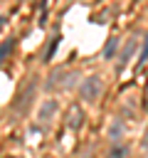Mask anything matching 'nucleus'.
Wrapping results in <instances>:
<instances>
[{"mask_svg": "<svg viewBox=\"0 0 148 158\" xmlns=\"http://www.w3.org/2000/svg\"><path fill=\"white\" fill-rule=\"evenodd\" d=\"M35 91H37V77H30V79L17 89L15 101H12V111H15V114H25L27 106L32 104V99H35Z\"/></svg>", "mask_w": 148, "mask_h": 158, "instance_id": "nucleus-1", "label": "nucleus"}, {"mask_svg": "<svg viewBox=\"0 0 148 158\" xmlns=\"http://www.w3.org/2000/svg\"><path fill=\"white\" fill-rule=\"evenodd\" d=\"M101 91H104V81H101V77H96V74L86 77V79L79 84V99L86 101V104H94Z\"/></svg>", "mask_w": 148, "mask_h": 158, "instance_id": "nucleus-2", "label": "nucleus"}, {"mask_svg": "<svg viewBox=\"0 0 148 158\" xmlns=\"http://www.w3.org/2000/svg\"><path fill=\"white\" fill-rule=\"evenodd\" d=\"M133 49H136V37H131L126 44H123V49H121V54H118V64H116V74H121L123 69H126V64L131 62V54H133Z\"/></svg>", "mask_w": 148, "mask_h": 158, "instance_id": "nucleus-3", "label": "nucleus"}, {"mask_svg": "<svg viewBox=\"0 0 148 158\" xmlns=\"http://www.w3.org/2000/svg\"><path fill=\"white\" fill-rule=\"evenodd\" d=\"M59 111V104H57V99H47V101H42L39 104V121H52V116Z\"/></svg>", "mask_w": 148, "mask_h": 158, "instance_id": "nucleus-4", "label": "nucleus"}, {"mask_svg": "<svg viewBox=\"0 0 148 158\" xmlns=\"http://www.w3.org/2000/svg\"><path fill=\"white\" fill-rule=\"evenodd\" d=\"M59 42H62V35H59V32H54V35L49 37V42H47V49H44V54H42V62H44V64H49V62L54 59V52H57Z\"/></svg>", "mask_w": 148, "mask_h": 158, "instance_id": "nucleus-5", "label": "nucleus"}, {"mask_svg": "<svg viewBox=\"0 0 148 158\" xmlns=\"http://www.w3.org/2000/svg\"><path fill=\"white\" fill-rule=\"evenodd\" d=\"M81 123H84V111L79 109V104H74V106L69 109V121H67V126L76 131V128H79Z\"/></svg>", "mask_w": 148, "mask_h": 158, "instance_id": "nucleus-6", "label": "nucleus"}, {"mask_svg": "<svg viewBox=\"0 0 148 158\" xmlns=\"http://www.w3.org/2000/svg\"><path fill=\"white\" fill-rule=\"evenodd\" d=\"M121 136H123V123L118 118H113L111 126H109V141L111 143H121Z\"/></svg>", "mask_w": 148, "mask_h": 158, "instance_id": "nucleus-7", "label": "nucleus"}, {"mask_svg": "<svg viewBox=\"0 0 148 158\" xmlns=\"http://www.w3.org/2000/svg\"><path fill=\"white\" fill-rule=\"evenodd\" d=\"M15 44H17V40L15 37H7V40H2V44H0V64L12 54V49H15Z\"/></svg>", "mask_w": 148, "mask_h": 158, "instance_id": "nucleus-8", "label": "nucleus"}, {"mask_svg": "<svg viewBox=\"0 0 148 158\" xmlns=\"http://www.w3.org/2000/svg\"><path fill=\"white\" fill-rule=\"evenodd\" d=\"M116 49H118V37H109L106 40V47H104V52H101V57L104 59H113V54H116Z\"/></svg>", "mask_w": 148, "mask_h": 158, "instance_id": "nucleus-9", "label": "nucleus"}, {"mask_svg": "<svg viewBox=\"0 0 148 158\" xmlns=\"http://www.w3.org/2000/svg\"><path fill=\"white\" fill-rule=\"evenodd\" d=\"M146 62H148V35H146L143 47H141V52H138V67H143Z\"/></svg>", "mask_w": 148, "mask_h": 158, "instance_id": "nucleus-10", "label": "nucleus"}, {"mask_svg": "<svg viewBox=\"0 0 148 158\" xmlns=\"http://www.w3.org/2000/svg\"><path fill=\"white\" fill-rule=\"evenodd\" d=\"M123 156H126V148L121 143H113V148L109 151V158H123Z\"/></svg>", "mask_w": 148, "mask_h": 158, "instance_id": "nucleus-11", "label": "nucleus"}, {"mask_svg": "<svg viewBox=\"0 0 148 158\" xmlns=\"http://www.w3.org/2000/svg\"><path fill=\"white\" fill-rule=\"evenodd\" d=\"M141 148L148 151V131H146V136H143V141H141Z\"/></svg>", "mask_w": 148, "mask_h": 158, "instance_id": "nucleus-12", "label": "nucleus"}, {"mask_svg": "<svg viewBox=\"0 0 148 158\" xmlns=\"http://www.w3.org/2000/svg\"><path fill=\"white\" fill-rule=\"evenodd\" d=\"M2 27H5V17H0V30H2Z\"/></svg>", "mask_w": 148, "mask_h": 158, "instance_id": "nucleus-13", "label": "nucleus"}]
</instances>
